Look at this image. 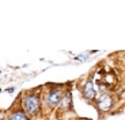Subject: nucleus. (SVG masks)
<instances>
[{
    "label": "nucleus",
    "mask_w": 125,
    "mask_h": 120,
    "mask_svg": "<svg viewBox=\"0 0 125 120\" xmlns=\"http://www.w3.org/2000/svg\"><path fill=\"white\" fill-rule=\"evenodd\" d=\"M113 105V99L107 93H101L98 95V108L101 111H109Z\"/></svg>",
    "instance_id": "2"
},
{
    "label": "nucleus",
    "mask_w": 125,
    "mask_h": 120,
    "mask_svg": "<svg viewBox=\"0 0 125 120\" xmlns=\"http://www.w3.org/2000/svg\"><path fill=\"white\" fill-rule=\"evenodd\" d=\"M83 96H84V99H87V100L95 99V96H97V89H95L93 81H87V82L84 84V86H83Z\"/></svg>",
    "instance_id": "3"
},
{
    "label": "nucleus",
    "mask_w": 125,
    "mask_h": 120,
    "mask_svg": "<svg viewBox=\"0 0 125 120\" xmlns=\"http://www.w3.org/2000/svg\"><path fill=\"white\" fill-rule=\"evenodd\" d=\"M61 99H62L61 90H60V89H56V90H53V92L49 93V96H48V99H46V103L50 105V107H54V105L60 104Z\"/></svg>",
    "instance_id": "4"
},
{
    "label": "nucleus",
    "mask_w": 125,
    "mask_h": 120,
    "mask_svg": "<svg viewBox=\"0 0 125 120\" xmlns=\"http://www.w3.org/2000/svg\"><path fill=\"white\" fill-rule=\"evenodd\" d=\"M59 105H60V109H62V111L69 109V108H71V105H72V96H71V93H69V92L65 93Z\"/></svg>",
    "instance_id": "5"
},
{
    "label": "nucleus",
    "mask_w": 125,
    "mask_h": 120,
    "mask_svg": "<svg viewBox=\"0 0 125 120\" xmlns=\"http://www.w3.org/2000/svg\"><path fill=\"white\" fill-rule=\"evenodd\" d=\"M10 120H29V119H27V116L23 113V111H16V112H14V113H11Z\"/></svg>",
    "instance_id": "6"
},
{
    "label": "nucleus",
    "mask_w": 125,
    "mask_h": 120,
    "mask_svg": "<svg viewBox=\"0 0 125 120\" xmlns=\"http://www.w3.org/2000/svg\"><path fill=\"white\" fill-rule=\"evenodd\" d=\"M23 107L29 115H35L40 109V100L35 95H27L23 99Z\"/></svg>",
    "instance_id": "1"
}]
</instances>
